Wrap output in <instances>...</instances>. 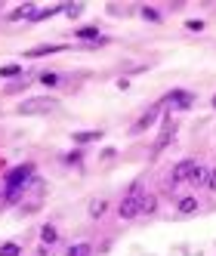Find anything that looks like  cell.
Segmentation results:
<instances>
[{
	"label": "cell",
	"instance_id": "1",
	"mask_svg": "<svg viewBox=\"0 0 216 256\" xmlns=\"http://www.w3.org/2000/svg\"><path fill=\"white\" fill-rule=\"evenodd\" d=\"M142 201H145L142 182H133V189L127 192V198H123V204H121V216L123 219H133L139 210H142Z\"/></svg>",
	"mask_w": 216,
	"mask_h": 256
},
{
	"label": "cell",
	"instance_id": "2",
	"mask_svg": "<svg viewBox=\"0 0 216 256\" xmlns=\"http://www.w3.org/2000/svg\"><path fill=\"white\" fill-rule=\"evenodd\" d=\"M28 176H31V164L15 167L13 173L6 176V201H15V198H19V189L28 182Z\"/></svg>",
	"mask_w": 216,
	"mask_h": 256
},
{
	"label": "cell",
	"instance_id": "3",
	"mask_svg": "<svg viewBox=\"0 0 216 256\" xmlns=\"http://www.w3.org/2000/svg\"><path fill=\"white\" fill-rule=\"evenodd\" d=\"M56 102L53 99H28L19 105V114H44V112H53Z\"/></svg>",
	"mask_w": 216,
	"mask_h": 256
},
{
	"label": "cell",
	"instance_id": "4",
	"mask_svg": "<svg viewBox=\"0 0 216 256\" xmlns=\"http://www.w3.org/2000/svg\"><path fill=\"white\" fill-rule=\"evenodd\" d=\"M173 136H176V124H173V121H167V124L161 127V136L154 139V148H152V155H161V151L170 145V139H173Z\"/></svg>",
	"mask_w": 216,
	"mask_h": 256
},
{
	"label": "cell",
	"instance_id": "5",
	"mask_svg": "<svg viewBox=\"0 0 216 256\" xmlns=\"http://www.w3.org/2000/svg\"><path fill=\"white\" fill-rule=\"evenodd\" d=\"M157 114H161V105H154V108H148V112L139 117L136 124H133V133H142V130H148L154 121H157Z\"/></svg>",
	"mask_w": 216,
	"mask_h": 256
},
{
	"label": "cell",
	"instance_id": "6",
	"mask_svg": "<svg viewBox=\"0 0 216 256\" xmlns=\"http://www.w3.org/2000/svg\"><path fill=\"white\" fill-rule=\"evenodd\" d=\"M195 167H198V164H195L192 158L182 160V164H176V167H173V182H185V179L192 176V170H195Z\"/></svg>",
	"mask_w": 216,
	"mask_h": 256
},
{
	"label": "cell",
	"instance_id": "7",
	"mask_svg": "<svg viewBox=\"0 0 216 256\" xmlns=\"http://www.w3.org/2000/svg\"><path fill=\"white\" fill-rule=\"evenodd\" d=\"M167 102H170V105H176V108H192L195 96H192V93H185V90H176V93H170V96H167Z\"/></svg>",
	"mask_w": 216,
	"mask_h": 256
},
{
	"label": "cell",
	"instance_id": "8",
	"mask_svg": "<svg viewBox=\"0 0 216 256\" xmlns=\"http://www.w3.org/2000/svg\"><path fill=\"white\" fill-rule=\"evenodd\" d=\"M188 182H192V185H207V182H210V170L195 167V170H192V176H188Z\"/></svg>",
	"mask_w": 216,
	"mask_h": 256
},
{
	"label": "cell",
	"instance_id": "9",
	"mask_svg": "<svg viewBox=\"0 0 216 256\" xmlns=\"http://www.w3.org/2000/svg\"><path fill=\"white\" fill-rule=\"evenodd\" d=\"M176 210L182 213V216H188V213H195V210H198V198H192V194H188V198H182V201L176 204Z\"/></svg>",
	"mask_w": 216,
	"mask_h": 256
},
{
	"label": "cell",
	"instance_id": "10",
	"mask_svg": "<svg viewBox=\"0 0 216 256\" xmlns=\"http://www.w3.org/2000/svg\"><path fill=\"white\" fill-rule=\"evenodd\" d=\"M65 47H37V49H28V56L31 59H37V56H49V53H62Z\"/></svg>",
	"mask_w": 216,
	"mask_h": 256
},
{
	"label": "cell",
	"instance_id": "11",
	"mask_svg": "<svg viewBox=\"0 0 216 256\" xmlns=\"http://www.w3.org/2000/svg\"><path fill=\"white\" fill-rule=\"evenodd\" d=\"M40 238H44V244H56V238H59V232H56L53 225H44V232H40Z\"/></svg>",
	"mask_w": 216,
	"mask_h": 256
},
{
	"label": "cell",
	"instance_id": "12",
	"mask_svg": "<svg viewBox=\"0 0 216 256\" xmlns=\"http://www.w3.org/2000/svg\"><path fill=\"white\" fill-rule=\"evenodd\" d=\"M19 74H22L19 65H3L0 68V78H19Z\"/></svg>",
	"mask_w": 216,
	"mask_h": 256
},
{
	"label": "cell",
	"instance_id": "13",
	"mask_svg": "<svg viewBox=\"0 0 216 256\" xmlns=\"http://www.w3.org/2000/svg\"><path fill=\"white\" fill-rule=\"evenodd\" d=\"M77 37H80V40H96V37H99V28H93V25H90V28H80Z\"/></svg>",
	"mask_w": 216,
	"mask_h": 256
},
{
	"label": "cell",
	"instance_id": "14",
	"mask_svg": "<svg viewBox=\"0 0 216 256\" xmlns=\"http://www.w3.org/2000/svg\"><path fill=\"white\" fill-rule=\"evenodd\" d=\"M25 16H34V3H25V6H19V10L13 13V19H25Z\"/></svg>",
	"mask_w": 216,
	"mask_h": 256
},
{
	"label": "cell",
	"instance_id": "15",
	"mask_svg": "<svg viewBox=\"0 0 216 256\" xmlns=\"http://www.w3.org/2000/svg\"><path fill=\"white\" fill-rule=\"evenodd\" d=\"M40 83H46V87H56V83H59V74L44 71V74H40Z\"/></svg>",
	"mask_w": 216,
	"mask_h": 256
},
{
	"label": "cell",
	"instance_id": "16",
	"mask_svg": "<svg viewBox=\"0 0 216 256\" xmlns=\"http://www.w3.org/2000/svg\"><path fill=\"white\" fill-rule=\"evenodd\" d=\"M87 253H90V244H74L68 250V256H87Z\"/></svg>",
	"mask_w": 216,
	"mask_h": 256
},
{
	"label": "cell",
	"instance_id": "17",
	"mask_svg": "<svg viewBox=\"0 0 216 256\" xmlns=\"http://www.w3.org/2000/svg\"><path fill=\"white\" fill-rule=\"evenodd\" d=\"M0 256H19V244H3L0 247Z\"/></svg>",
	"mask_w": 216,
	"mask_h": 256
},
{
	"label": "cell",
	"instance_id": "18",
	"mask_svg": "<svg viewBox=\"0 0 216 256\" xmlns=\"http://www.w3.org/2000/svg\"><path fill=\"white\" fill-rule=\"evenodd\" d=\"M157 207V201H154V194H145V201H142V213H152Z\"/></svg>",
	"mask_w": 216,
	"mask_h": 256
},
{
	"label": "cell",
	"instance_id": "19",
	"mask_svg": "<svg viewBox=\"0 0 216 256\" xmlns=\"http://www.w3.org/2000/svg\"><path fill=\"white\" fill-rule=\"evenodd\" d=\"M99 139V133H74V142H93Z\"/></svg>",
	"mask_w": 216,
	"mask_h": 256
},
{
	"label": "cell",
	"instance_id": "20",
	"mask_svg": "<svg viewBox=\"0 0 216 256\" xmlns=\"http://www.w3.org/2000/svg\"><path fill=\"white\" fill-rule=\"evenodd\" d=\"M90 213H93V216H102V213H105V201H93V204H90Z\"/></svg>",
	"mask_w": 216,
	"mask_h": 256
},
{
	"label": "cell",
	"instance_id": "21",
	"mask_svg": "<svg viewBox=\"0 0 216 256\" xmlns=\"http://www.w3.org/2000/svg\"><path fill=\"white\" fill-rule=\"evenodd\" d=\"M185 28H188V31H204V22H198V19H192V22H185Z\"/></svg>",
	"mask_w": 216,
	"mask_h": 256
},
{
	"label": "cell",
	"instance_id": "22",
	"mask_svg": "<svg viewBox=\"0 0 216 256\" xmlns=\"http://www.w3.org/2000/svg\"><path fill=\"white\" fill-rule=\"evenodd\" d=\"M142 16H145V19H148V22H157V19H161V16H157L154 10H142Z\"/></svg>",
	"mask_w": 216,
	"mask_h": 256
},
{
	"label": "cell",
	"instance_id": "23",
	"mask_svg": "<svg viewBox=\"0 0 216 256\" xmlns=\"http://www.w3.org/2000/svg\"><path fill=\"white\" fill-rule=\"evenodd\" d=\"M207 189H213V192H216V170L210 173V182H207Z\"/></svg>",
	"mask_w": 216,
	"mask_h": 256
},
{
	"label": "cell",
	"instance_id": "24",
	"mask_svg": "<svg viewBox=\"0 0 216 256\" xmlns=\"http://www.w3.org/2000/svg\"><path fill=\"white\" fill-rule=\"evenodd\" d=\"M213 108H216V96H213Z\"/></svg>",
	"mask_w": 216,
	"mask_h": 256
}]
</instances>
